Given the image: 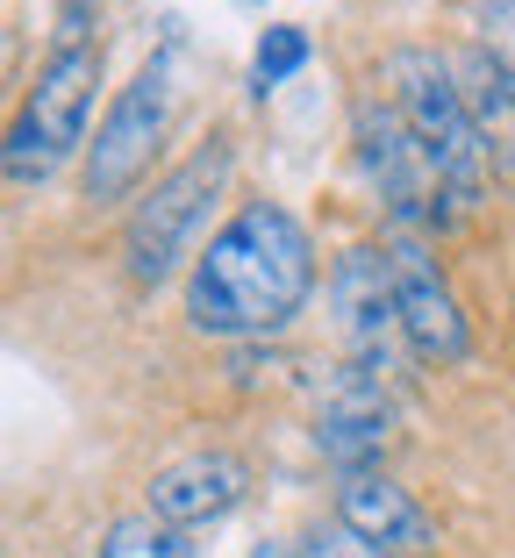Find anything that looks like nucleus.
<instances>
[{
	"label": "nucleus",
	"mask_w": 515,
	"mask_h": 558,
	"mask_svg": "<svg viewBox=\"0 0 515 558\" xmlns=\"http://www.w3.org/2000/svg\"><path fill=\"white\" fill-rule=\"evenodd\" d=\"M387 444H394V387H387V365H358L322 387L316 401V451L336 473H372Z\"/></svg>",
	"instance_id": "nucleus-8"
},
{
	"label": "nucleus",
	"mask_w": 515,
	"mask_h": 558,
	"mask_svg": "<svg viewBox=\"0 0 515 558\" xmlns=\"http://www.w3.org/2000/svg\"><path fill=\"white\" fill-rule=\"evenodd\" d=\"M351 144H358L366 180L380 186L394 230H422V222H451V215H458V208H451V194H444L437 158L422 150V136L401 122L394 100H358V116H351Z\"/></svg>",
	"instance_id": "nucleus-6"
},
{
	"label": "nucleus",
	"mask_w": 515,
	"mask_h": 558,
	"mask_svg": "<svg viewBox=\"0 0 515 558\" xmlns=\"http://www.w3.org/2000/svg\"><path fill=\"white\" fill-rule=\"evenodd\" d=\"M301 65H308V29L280 22V29H266V36H258V86H280V80H294Z\"/></svg>",
	"instance_id": "nucleus-15"
},
{
	"label": "nucleus",
	"mask_w": 515,
	"mask_h": 558,
	"mask_svg": "<svg viewBox=\"0 0 515 558\" xmlns=\"http://www.w3.org/2000/svg\"><path fill=\"white\" fill-rule=\"evenodd\" d=\"M244 494H250V465L236 451H194V459H172L150 480V515L200 530V523H222Z\"/></svg>",
	"instance_id": "nucleus-10"
},
{
	"label": "nucleus",
	"mask_w": 515,
	"mask_h": 558,
	"mask_svg": "<svg viewBox=\"0 0 515 558\" xmlns=\"http://www.w3.org/2000/svg\"><path fill=\"white\" fill-rule=\"evenodd\" d=\"M387 265H394V301H401V344L416 351L422 365H458L473 351V329H466V308L451 294L437 251L422 244L416 230H387L380 236Z\"/></svg>",
	"instance_id": "nucleus-7"
},
{
	"label": "nucleus",
	"mask_w": 515,
	"mask_h": 558,
	"mask_svg": "<svg viewBox=\"0 0 515 558\" xmlns=\"http://www.w3.org/2000/svg\"><path fill=\"white\" fill-rule=\"evenodd\" d=\"M308 558H394V551H380V544H366L358 530L330 523V530H316V537H308Z\"/></svg>",
	"instance_id": "nucleus-16"
},
{
	"label": "nucleus",
	"mask_w": 515,
	"mask_h": 558,
	"mask_svg": "<svg viewBox=\"0 0 515 558\" xmlns=\"http://www.w3.org/2000/svg\"><path fill=\"white\" fill-rule=\"evenodd\" d=\"M473 29H480L487 65L501 72V86H508V100H515V0H480Z\"/></svg>",
	"instance_id": "nucleus-14"
},
{
	"label": "nucleus",
	"mask_w": 515,
	"mask_h": 558,
	"mask_svg": "<svg viewBox=\"0 0 515 558\" xmlns=\"http://www.w3.org/2000/svg\"><path fill=\"white\" fill-rule=\"evenodd\" d=\"M236 172V144L230 136H208L200 150H186L165 180H150V194L130 208L122 222V265H130L136 287H165L180 272V258H200V230H208V208L222 201Z\"/></svg>",
	"instance_id": "nucleus-3"
},
{
	"label": "nucleus",
	"mask_w": 515,
	"mask_h": 558,
	"mask_svg": "<svg viewBox=\"0 0 515 558\" xmlns=\"http://www.w3.org/2000/svg\"><path fill=\"white\" fill-rule=\"evenodd\" d=\"M180 72H186V50L180 36H165V50L115 94V108L100 116L94 144H86V201H122L144 180L150 150H158L172 108H180Z\"/></svg>",
	"instance_id": "nucleus-5"
},
{
	"label": "nucleus",
	"mask_w": 515,
	"mask_h": 558,
	"mask_svg": "<svg viewBox=\"0 0 515 558\" xmlns=\"http://www.w3.org/2000/svg\"><path fill=\"white\" fill-rule=\"evenodd\" d=\"M100 558H194V530L165 523V515H115L108 537H100Z\"/></svg>",
	"instance_id": "nucleus-12"
},
{
	"label": "nucleus",
	"mask_w": 515,
	"mask_h": 558,
	"mask_svg": "<svg viewBox=\"0 0 515 558\" xmlns=\"http://www.w3.org/2000/svg\"><path fill=\"white\" fill-rule=\"evenodd\" d=\"M94 94H100V44L50 50L44 72H36V86L22 94V116H15V130H8V150H0V165H8V186H15V194L44 186L50 172H58V165L86 144Z\"/></svg>",
	"instance_id": "nucleus-4"
},
{
	"label": "nucleus",
	"mask_w": 515,
	"mask_h": 558,
	"mask_svg": "<svg viewBox=\"0 0 515 558\" xmlns=\"http://www.w3.org/2000/svg\"><path fill=\"white\" fill-rule=\"evenodd\" d=\"M250 558H308V544H258Z\"/></svg>",
	"instance_id": "nucleus-17"
},
{
	"label": "nucleus",
	"mask_w": 515,
	"mask_h": 558,
	"mask_svg": "<svg viewBox=\"0 0 515 558\" xmlns=\"http://www.w3.org/2000/svg\"><path fill=\"white\" fill-rule=\"evenodd\" d=\"M330 308H336V337L358 365H394L401 337V301H394V265L380 244H351L330 272Z\"/></svg>",
	"instance_id": "nucleus-9"
},
{
	"label": "nucleus",
	"mask_w": 515,
	"mask_h": 558,
	"mask_svg": "<svg viewBox=\"0 0 515 558\" xmlns=\"http://www.w3.org/2000/svg\"><path fill=\"white\" fill-rule=\"evenodd\" d=\"M380 80H387V100L401 108V122H408V130L422 136V150L437 158L451 208H458V215L480 208V201H487V158H494V150H487L466 94H458V72H451L437 50L401 44V50H387Z\"/></svg>",
	"instance_id": "nucleus-2"
},
{
	"label": "nucleus",
	"mask_w": 515,
	"mask_h": 558,
	"mask_svg": "<svg viewBox=\"0 0 515 558\" xmlns=\"http://www.w3.org/2000/svg\"><path fill=\"white\" fill-rule=\"evenodd\" d=\"M458 94H466L487 150H501V130L515 122V100H508V86H501V72L487 65V50H466V58H458Z\"/></svg>",
	"instance_id": "nucleus-13"
},
{
	"label": "nucleus",
	"mask_w": 515,
	"mask_h": 558,
	"mask_svg": "<svg viewBox=\"0 0 515 558\" xmlns=\"http://www.w3.org/2000/svg\"><path fill=\"white\" fill-rule=\"evenodd\" d=\"M336 523L358 530L366 544H380V551H394V558L437 544L430 509H422L408 487H394L387 473H344V487H336Z\"/></svg>",
	"instance_id": "nucleus-11"
},
{
	"label": "nucleus",
	"mask_w": 515,
	"mask_h": 558,
	"mask_svg": "<svg viewBox=\"0 0 515 558\" xmlns=\"http://www.w3.org/2000/svg\"><path fill=\"white\" fill-rule=\"evenodd\" d=\"M316 294V236L280 201H244L186 272V323L200 337L244 344L280 337Z\"/></svg>",
	"instance_id": "nucleus-1"
}]
</instances>
